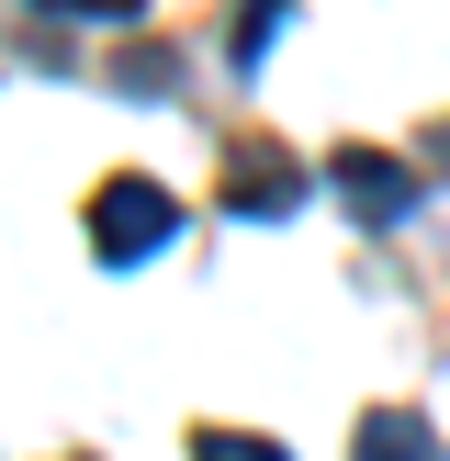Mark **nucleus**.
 I'll list each match as a JSON object with an SVG mask.
<instances>
[{"label":"nucleus","instance_id":"f257e3e1","mask_svg":"<svg viewBox=\"0 0 450 461\" xmlns=\"http://www.w3.org/2000/svg\"><path fill=\"white\" fill-rule=\"evenodd\" d=\"M169 225H180V203L158 180H102L90 192V248L102 259H147V248H169Z\"/></svg>","mask_w":450,"mask_h":461},{"label":"nucleus","instance_id":"f03ea898","mask_svg":"<svg viewBox=\"0 0 450 461\" xmlns=\"http://www.w3.org/2000/svg\"><path fill=\"white\" fill-rule=\"evenodd\" d=\"M304 158H282V147H237L225 158V214H248V225H270V214H292L304 203Z\"/></svg>","mask_w":450,"mask_h":461},{"label":"nucleus","instance_id":"7ed1b4c3","mask_svg":"<svg viewBox=\"0 0 450 461\" xmlns=\"http://www.w3.org/2000/svg\"><path fill=\"white\" fill-rule=\"evenodd\" d=\"M327 180H338V192H349V214H405V203H417V180H405L394 169V158H372V147H349V158H327Z\"/></svg>","mask_w":450,"mask_h":461},{"label":"nucleus","instance_id":"20e7f679","mask_svg":"<svg viewBox=\"0 0 450 461\" xmlns=\"http://www.w3.org/2000/svg\"><path fill=\"white\" fill-rule=\"evenodd\" d=\"M360 461H439V439H428L417 417H372L360 428Z\"/></svg>","mask_w":450,"mask_h":461},{"label":"nucleus","instance_id":"39448f33","mask_svg":"<svg viewBox=\"0 0 450 461\" xmlns=\"http://www.w3.org/2000/svg\"><path fill=\"white\" fill-rule=\"evenodd\" d=\"M192 461H282V450H270V439H237V428H214V439H202Z\"/></svg>","mask_w":450,"mask_h":461},{"label":"nucleus","instance_id":"423d86ee","mask_svg":"<svg viewBox=\"0 0 450 461\" xmlns=\"http://www.w3.org/2000/svg\"><path fill=\"white\" fill-rule=\"evenodd\" d=\"M45 12H102V23H124L135 0H45Z\"/></svg>","mask_w":450,"mask_h":461}]
</instances>
